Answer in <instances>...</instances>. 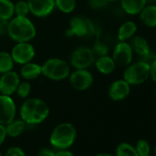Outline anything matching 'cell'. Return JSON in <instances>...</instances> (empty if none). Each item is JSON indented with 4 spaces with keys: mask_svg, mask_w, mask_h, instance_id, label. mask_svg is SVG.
Returning <instances> with one entry per match:
<instances>
[{
    "mask_svg": "<svg viewBox=\"0 0 156 156\" xmlns=\"http://www.w3.org/2000/svg\"><path fill=\"white\" fill-rule=\"evenodd\" d=\"M7 137H8V134H7L6 125L0 124V146L5 142Z\"/></svg>",
    "mask_w": 156,
    "mask_h": 156,
    "instance_id": "obj_34",
    "label": "cell"
},
{
    "mask_svg": "<svg viewBox=\"0 0 156 156\" xmlns=\"http://www.w3.org/2000/svg\"><path fill=\"white\" fill-rule=\"evenodd\" d=\"M121 9L129 15H138L147 5V0H119Z\"/></svg>",
    "mask_w": 156,
    "mask_h": 156,
    "instance_id": "obj_18",
    "label": "cell"
},
{
    "mask_svg": "<svg viewBox=\"0 0 156 156\" xmlns=\"http://www.w3.org/2000/svg\"><path fill=\"white\" fill-rule=\"evenodd\" d=\"M14 61L9 52L0 51V73L11 71L14 66Z\"/></svg>",
    "mask_w": 156,
    "mask_h": 156,
    "instance_id": "obj_23",
    "label": "cell"
},
{
    "mask_svg": "<svg viewBox=\"0 0 156 156\" xmlns=\"http://www.w3.org/2000/svg\"><path fill=\"white\" fill-rule=\"evenodd\" d=\"M96 55L92 48L80 46L75 48L70 55V64L74 69H87L95 63Z\"/></svg>",
    "mask_w": 156,
    "mask_h": 156,
    "instance_id": "obj_7",
    "label": "cell"
},
{
    "mask_svg": "<svg viewBox=\"0 0 156 156\" xmlns=\"http://www.w3.org/2000/svg\"><path fill=\"white\" fill-rule=\"evenodd\" d=\"M20 83V77L17 72L11 70L2 73L0 76V94L11 97L16 93Z\"/></svg>",
    "mask_w": 156,
    "mask_h": 156,
    "instance_id": "obj_11",
    "label": "cell"
},
{
    "mask_svg": "<svg viewBox=\"0 0 156 156\" xmlns=\"http://www.w3.org/2000/svg\"><path fill=\"white\" fill-rule=\"evenodd\" d=\"M107 0H89V6L93 9H102L108 6Z\"/></svg>",
    "mask_w": 156,
    "mask_h": 156,
    "instance_id": "obj_31",
    "label": "cell"
},
{
    "mask_svg": "<svg viewBox=\"0 0 156 156\" xmlns=\"http://www.w3.org/2000/svg\"><path fill=\"white\" fill-rule=\"evenodd\" d=\"M95 55H98L99 56H103V55H107L108 52V48L102 42H100L99 41H98L96 43H95V46L94 48H92Z\"/></svg>",
    "mask_w": 156,
    "mask_h": 156,
    "instance_id": "obj_29",
    "label": "cell"
},
{
    "mask_svg": "<svg viewBox=\"0 0 156 156\" xmlns=\"http://www.w3.org/2000/svg\"><path fill=\"white\" fill-rule=\"evenodd\" d=\"M131 49L133 53H136L143 60L149 59L151 57V47L148 41L140 35H135L130 39Z\"/></svg>",
    "mask_w": 156,
    "mask_h": 156,
    "instance_id": "obj_15",
    "label": "cell"
},
{
    "mask_svg": "<svg viewBox=\"0 0 156 156\" xmlns=\"http://www.w3.org/2000/svg\"><path fill=\"white\" fill-rule=\"evenodd\" d=\"M107 1L109 3V2H116V1H119V0H107Z\"/></svg>",
    "mask_w": 156,
    "mask_h": 156,
    "instance_id": "obj_39",
    "label": "cell"
},
{
    "mask_svg": "<svg viewBox=\"0 0 156 156\" xmlns=\"http://www.w3.org/2000/svg\"><path fill=\"white\" fill-rule=\"evenodd\" d=\"M130 93V85L123 78L114 81L108 88V97L113 101H121Z\"/></svg>",
    "mask_w": 156,
    "mask_h": 156,
    "instance_id": "obj_14",
    "label": "cell"
},
{
    "mask_svg": "<svg viewBox=\"0 0 156 156\" xmlns=\"http://www.w3.org/2000/svg\"><path fill=\"white\" fill-rule=\"evenodd\" d=\"M55 9L64 14H70L76 8V0H54Z\"/></svg>",
    "mask_w": 156,
    "mask_h": 156,
    "instance_id": "obj_24",
    "label": "cell"
},
{
    "mask_svg": "<svg viewBox=\"0 0 156 156\" xmlns=\"http://www.w3.org/2000/svg\"><path fill=\"white\" fill-rule=\"evenodd\" d=\"M36 27L28 17L14 16L8 23L7 34L15 42L30 41L36 36Z\"/></svg>",
    "mask_w": 156,
    "mask_h": 156,
    "instance_id": "obj_2",
    "label": "cell"
},
{
    "mask_svg": "<svg viewBox=\"0 0 156 156\" xmlns=\"http://www.w3.org/2000/svg\"><path fill=\"white\" fill-rule=\"evenodd\" d=\"M140 20L149 28L156 27V4H149L140 12Z\"/></svg>",
    "mask_w": 156,
    "mask_h": 156,
    "instance_id": "obj_17",
    "label": "cell"
},
{
    "mask_svg": "<svg viewBox=\"0 0 156 156\" xmlns=\"http://www.w3.org/2000/svg\"><path fill=\"white\" fill-rule=\"evenodd\" d=\"M137 25L132 20H127L123 22L118 30V39L119 41H127L130 40L137 32Z\"/></svg>",
    "mask_w": 156,
    "mask_h": 156,
    "instance_id": "obj_20",
    "label": "cell"
},
{
    "mask_svg": "<svg viewBox=\"0 0 156 156\" xmlns=\"http://www.w3.org/2000/svg\"><path fill=\"white\" fill-rule=\"evenodd\" d=\"M20 119L27 125H38L42 123L50 114L48 104L37 98H28L25 99L20 109Z\"/></svg>",
    "mask_w": 156,
    "mask_h": 156,
    "instance_id": "obj_1",
    "label": "cell"
},
{
    "mask_svg": "<svg viewBox=\"0 0 156 156\" xmlns=\"http://www.w3.org/2000/svg\"><path fill=\"white\" fill-rule=\"evenodd\" d=\"M35 48L30 41L17 42L12 48L10 55L14 62L18 64H25L31 62L35 57Z\"/></svg>",
    "mask_w": 156,
    "mask_h": 156,
    "instance_id": "obj_9",
    "label": "cell"
},
{
    "mask_svg": "<svg viewBox=\"0 0 156 156\" xmlns=\"http://www.w3.org/2000/svg\"><path fill=\"white\" fill-rule=\"evenodd\" d=\"M150 77L154 83H156V57L150 62Z\"/></svg>",
    "mask_w": 156,
    "mask_h": 156,
    "instance_id": "obj_32",
    "label": "cell"
},
{
    "mask_svg": "<svg viewBox=\"0 0 156 156\" xmlns=\"http://www.w3.org/2000/svg\"><path fill=\"white\" fill-rule=\"evenodd\" d=\"M55 156H75V155L68 150H58V151L55 152Z\"/></svg>",
    "mask_w": 156,
    "mask_h": 156,
    "instance_id": "obj_35",
    "label": "cell"
},
{
    "mask_svg": "<svg viewBox=\"0 0 156 156\" xmlns=\"http://www.w3.org/2000/svg\"><path fill=\"white\" fill-rule=\"evenodd\" d=\"M30 13L37 18H45L55 9L54 0H27Z\"/></svg>",
    "mask_w": 156,
    "mask_h": 156,
    "instance_id": "obj_13",
    "label": "cell"
},
{
    "mask_svg": "<svg viewBox=\"0 0 156 156\" xmlns=\"http://www.w3.org/2000/svg\"><path fill=\"white\" fill-rule=\"evenodd\" d=\"M77 136L75 127L70 122L58 124L51 133L50 143L57 150H68L75 141Z\"/></svg>",
    "mask_w": 156,
    "mask_h": 156,
    "instance_id": "obj_3",
    "label": "cell"
},
{
    "mask_svg": "<svg viewBox=\"0 0 156 156\" xmlns=\"http://www.w3.org/2000/svg\"><path fill=\"white\" fill-rule=\"evenodd\" d=\"M55 151H53L52 149L44 147L41 148L39 151H38V156H55Z\"/></svg>",
    "mask_w": 156,
    "mask_h": 156,
    "instance_id": "obj_33",
    "label": "cell"
},
{
    "mask_svg": "<svg viewBox=\"0 0 156 156\" xmlns=\"http://www.w3.org/2000/svg\"><path fill=\"white\" fill-rule=\"evenodd\" d=\"M3 156H26V153L20 147L13 146L9 148Z\"/></svg>",
    "mask_w": 156,
    "mask_h": 156,
    "instance_id": "obj_30",
    "label": "cell"
},
{
    "mask_svg": "<svg viewBox=\"0 0 156 156\" xmlns=\"http://www.w3.org/2000/svg\"><path fill=\"white\" fill-rule=\"evenodd\" d=\"M115 156H139L134 146L128 142H121L116 148Z\"/></svg>",
    "mask_w": 156,
    "mask_h": 156,
    "instance_id": "obj_25",
    "label": "cell"
},
{
    "mask_svg": "<svg viewBox=\"0 0 156 156\" xmlns=\"http://www.w3.org/2000/svg\"><path fill=\"white\" fill-rule=\"evenodd\" d=\"M150 77V62L144 60L131 62L126 66L123 79L130 86H139L145 83Z\"/></svg>",
    "mask_w": 156,
    "mask_h": 156,
    "instance_id": "obj_5",
    "label": "cell"
},
{
    "mask_svg": "<svg viewBox=\"0 0 156 156\" xmlns=\"http://www.w3.org/2000/svg\"><path fill=\"white\" fill-rule=\"evenodd\" d=\"M155 57H156V56H155Z\"/></svg>",
    "mask_w": 156,
    "mask_h": 156,
    "instance_id": "obj_44",
    "label": "cell"
},
{
    "mask_svg": "<svg viewBox=\"0 0 156 156\" xmlns=\"http://www.w3.org/2000/svg\"><path fill=\"white\" fill-rule=\"evenodd\" d=\"M20 74L24 80H35L41 75V65L33 62L32 61L25 64H22Z\"/></svg>",
    "mask_w": 156,
    "mask_h": 156,
    "instance_id": "obj_16",
    "label": "cell"
},
{
    "mask_svg": "<svg viewBox=\"0 0 156 156\" xmlns=\"http://www.w3.org/2000/svg\"><path fill=\"white\" fill-rule=\"evenodd\" d=\"M0 156H3V154H2V152H1V151H0Z\"/></svg>",
    "mask_w": 156,
    "mask_h": 156,
    "instance_id": "obj_40",
    "label": "cell"
},
{
    "mask_svg": "<svg viewBox=\"0 0 156 156\" xmlns=\"http://www.w3.org/2000/svg\"><path fill=\"white\" fill-rule=\"evenodd\" d=\"M134 147H135L139 156H149V155H151V145L146 140H142V139L139 140L136 142V145Z\"/></svg>",
    "mask_w": 156,
    "mask_h": 156,
    "instance_id": "obj_26",
    "label": "cell"
},
{
    "mask_svg": "<svg viewBox=\"0 0 156 156\" xmlns=\"http://www.w3.org/2000/svg\"><path fill=\"white\" fill-rule=\"evenodd\" d=\"M95 65L98 71L103 74H109L113 73L117 67L113 58L109 55H103L99 56L95 61Z\"/></svg>",
    "mask_w": 156,
    "mask_h": 156,
    "instance_id": "obj_19",
    "label": "cell"
},
{
    "mask_svg": "<svg viewBox=\"0 0 156 156\" xmlns=\"http://www.w3.org/2000/svg\"><path fill=\"white\" fill-rule=\"evenodd\" d=\"M96 156H114V155L108 153V152H100V153H98Z\"/></svg>",
    "mask_w": 156,
    "mask_h": 156,
    "instance_id": "obj_37",
    "label": "cell"
},
{
    "mask_svg": "<svg viewBox=\"0 0 156 156\" xmlns=\"http://www.w3.org/2000/svg\"><path fill=\"white\" fill-rule=\"evenodd\" d=\"M154 3H155V4H156V0H154Z\"/></svg>",
    "mask_w": 156,
    "mask_h": 156,
    "instance_id": "obj_41",
    "label": "cell"
},
{
    "mask_svg": "<svg viewBox=\"0 0 156 156\" xmlns=\"http://www.w3.org/2000/svg\"><path fill=\"white\" fill-rule=\"evenodd\" d=\"M71 73L70 64L60 58H50L41 65V74L52 81H62Z\"/></svg>",
    "mask_w": 156,
    "mask_h": 156,
    "instance_id": "obj_4",
    "label": "cell"
},
{
    "mask_svg": "<svg viewBox=\"0 0 156 156\" xmlns=\"http://www.w3.org/2000/svg\"><path fill=\"white\" fill-rule=\"evenodd\" d=\"M8 23H9V21L0 20V35H3L4 33H7Z\"/></svg>",
    "mask_w": 156,
    "mask_h": 156,
    "instance_id": "obj_36",
    "label": "cell"
},
{
    "mask_svg": "<svg viewBox=\"0 0 156 156\" xmlns=\"http://www.w3.org/2000/svg\"><path fill=\"white\" fill-rule=\"evenodd\" d=\"M152 151H153V155H154V156H156V144L154 145V147H153Z\"/></svg>",
    "mask_w": 156,
    "mask_h": 156,
    "instance_id": "obj_38",
    "label": "cell"
},
{
    "mask_svg": "<svg viewBox=\"0 0 156 156\" xmlns=\"http://www.w3.org/2000/svg\"><path fill=\"white\" fill-rule=\"evenodd\" d=\"M31 92V85L30 83V81H23L19 84L18 86V88H17V95L20 98H23V99H26L29 98L30 94Z\"/></svg>",
    "mask_w": 156,
    "mask_h": 156,
    "instance_id": "obj_27",
    "label": "cell"
},
{
    "mask_svg": "<svg viewBox=\"0 0 156 156\" xmlns=\"http://www.w3.org/2000/svg\"><path fill=\"white\" fill-rule=\"evenodd\" d=\"M17 107L10 96L0 94V124L7 125L16 119Z\"/></svg>",
    "mask_w": 156,
    "mask_h": 156,
    "instance_id": "obj_12",
    "label": "cell"
},
{
    "mask_svg": "<svg viewBox=\"0 0 156 156\" xmlns=\"http://www.w3.org/2000/svg\"><path fill=\"white\" fill-rule=\"evenodd\" d=\"M155 96H156V91H155Z\"/></svg>",
    "mask_w": 156,
    "mask_h": 156,
    "instance_id": "obj_43",
    "label": "cell"
},
{
    "mask_svg": "<svg viewBox=\"0 0 156 156\" xmlns=\"http://www.w3.org/2000/svg\"><path fill=\"white\" fill-rule=\"evenodd\" d=\"M15 16V3L12 0H0V20L9 21Z\"/></svg>",
    "mask_w": 156,
    "mask_h": 156,
    "instance_id": "obj_22",
    "label": "cell"
},
{
    "mask_svg": "<svg viewBox=\"0 0 156 156\" xmlns=\"http://www.w3.org/2000/svg\"><path fill=\"white\" fill-rule=\"evenodd\" d=\"M68 78L71 87L77 91H86L94 83V76L87 69H75L70 73Z\"/></svg>",
    "mask_w": 156,
    "mask_h": 156,
    "instance_id": "obj_8",
    "label": "cell"
},
{
    "mask_svg": "<svg viewBox=\"0 0 156 156\" xmlns=\"http://www.w3.org/2000/svg\"><path fill=\"white\" fill-rule=\"evenodd\" d=\"M27 124L21 119H14L11 122L6 125L7 134L10 138H17L20 136L26 129Z\"/></svg>",
    "mask_w": 156,
    "mask_h": 156,
    "instance_id": "obj_21",
    "label": "cell"
},
{
    "mask_svg": "<svg viewBox=\"0 0 156 156\" xmlns=\"http://www.w3.org/2000/svg\"><path fill=\"white\" fill-rule=\"evenodd\" d=\"M96 31V26L90 20L84 17H73L70 20L66 35L68 37L89 38L92 37Z\"/></svg>",
    "mask_w": 156,
    "mask_h": 156,
    "instance_id": "obj_6",
    "label": "cell"
},
{
    "mask_svg": "<svg viewBox=\"0 0 156 156\" xmlns=\"http://www.w3.org/2000/svg\"><path fill=\"white\" fill-rule=\"evenodd\" d=\"M133 51L127 41H119L112 52V58L117 66L126 67L132 62Z\"/></svg>",
    "mask_w": 156,
    "mask_h": 156,
    "instance_id": "obj_10",
    "label": "cell"
},
{
    "mask_svg": "<svg viewBox=\"0 0 156 156\" xmlns=\"http://www.w3.org/2000/svg\"><path fill=\"white\" fill-rule=\"evenodd\" d=\"M149 156H154V155H149Z\"/></svg>",
    "mask_w": 156,
    "mask_h": 156,
    "instance_id": "obj_42",
    "label": "cell"
},
{
    "mask_svg": "<svg viewBox=\"0 0 156 156\" xmlns=\"http://www.w3.org/2000/svg\"><path fill=\"white\" fill-rule=\"evenodd\" d=\"M30 14V8L28 1L19 0L15 4V15L18 17H28Z\"/></svg>",
    "mask_w": 156,
    "mask_h": 156,
    "instance_id": "obj_28",
    "label": "cell"
}]
</instances>
